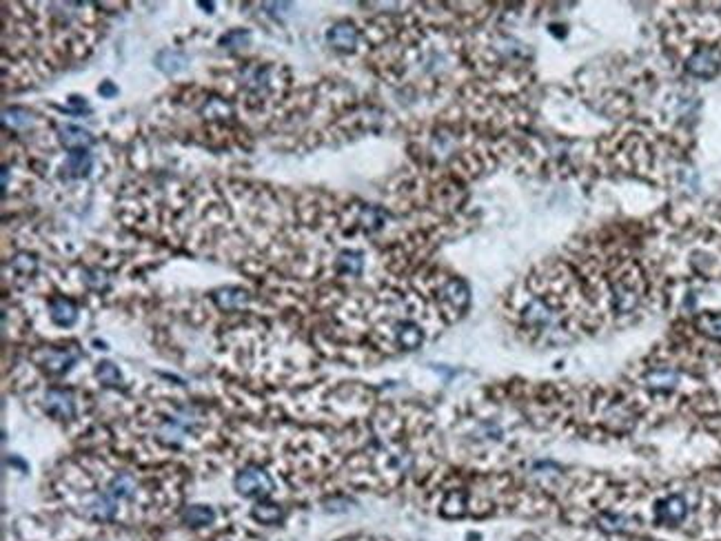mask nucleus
<instances>
[{
    "instance_id": "nucleus-6",
    "label": "nucleus",
    "mask_w": 721,
    "mask_h": 541,
    "mask_svg": "<svg viewBox=\"0 0 721 541\" xmlns=\"http://www.w3.org/2000/svg\"><path fill=\"white\" fill-rule=\"evenodd\" d=\"M73 362H76V353H73V350H67V348H47V350H40L38 353V364L49 375L67 373Z\"/></svg>"
},
{
    "instance_id": "nucleus-17",
    "label": "nucleus",
    "mask_w": 721,
    "mask_h": 541,
    "mask_svg": "<svg viewBox=\"0 0 721 541\" xmlns=\"http://www.w3.org/2000/svg\"><path fill=\"white\" fill-rule=\"evenodd\" d=\"M3 122L7 129H24L34 122V113L20 107H11V109H5Z\"/></svg>"
},
{
    "instance_id": "nucleus-21",
    "label": "nucleus",
    "mask_w": 721,
    "mask_h": 541,
    "mask_svg": "<svg viewBox=\"0 0 721 541\" xmlns=\"http://www.w3.org/2000/svg\"><path fill=\"white\" fill-rule=\"evenodd\" d=\"M444 297L449 299L455 309H462V306H466V302H468V288H466L464 282L451 280L449 284H446V288H444Z\"/></svg>"
},
{
    "instance_id": "nucleus-14",
    "label": "nucleus",
    "mask_w": 721,
    "mask_h": 541,
    "mask_svg": "<svg viewBox=\"0 0 721 541\" xmlns=\"http://www.w3.org/2000/svg\"><path fill=\"white\" fill-rule=\"evenodd\" d=\"M395 342L400 344L402 348H408V350H413L422 344V339H424V333L419 331V326L413 324V322H400V324H395Z\"/></svg>"
},
{
    "instance_id": "nucleus-4",
    "label": "nucleus",
    "mask_w": 721,
    "mask_h": 541,
    "mask_svg": "<svg viewBox=\"0 0 721 541\" xmlns=\"http://www.w3.org/2000/svg\"><path fill=\"white\" fill-rule=\"evenodd\" d=\"M43 406L45 413L52 415L54 420H71L76 415V399L67 388H49L45 393Z\"/></svg>"
},
{
    "instance_id": "nucleus-25",
    "label": "nucleus",
    "mask_w": 721,
    "mask_h": 541,
    "mask_svg": "<svg viewBox=\"0 0 721 541\" xmlns=\"http://www.w3.org/2000/svg\"><path fill=\"white\" fill-rule=\"evenodd\" d=\"M697 324L706 335L721 339V316H715V313H704V316L697 320Z\"/></svg>"
},
{
    "instance_id": "nucleus-3",
    "label": "nucleus",
    "mask_w": 721,
    "mask_h": 541,
    "mask_svg": "<svg viewBox=\"0 0 721 541\" xmlns=\"http://www.w3.org/2000/svg\"><path fill=\"white\" fill-rule=\"evenodd\" d=\"M82 512L91 521H111L118 512V501L109 493H91L82 499Z\"/></svg>"
},
{
    "instance_id": "nucleus-15",
    "label": "nucleus",
    "mask_w": 721,
    "mask_h": 541,
    "mask_svg": "<svg viewBox=\"0 0 721 541\" xmlns=\"http://www.w3.org/2000/svg\"><path fill=\"white\" fill-rule=\"evenodd\" d=\"M329 43L335 49H342V52H351L357 43V31L351 24H335V27L327 34Z\"/></svg>"
},
{
    "instance_id": "nucleus-16",
    "label": "nucleus",
    "mask_w": 721,
    "mask_h": 541,
    "mask_svg": "<svg viewBox=\"0 0 721 541\" xmlns=\"http://www.w3.org/2000/svg\"><path fill=\"white\" fill-rule=\"evenodd\" d=\"M182 521L191 528H205V526L216 521V510L211 506H205V504H195V506H189L182 512Z\"/></svg>"
},
{
    "instance_id": "nucleus-22",
    "label": "nucleus",
    "mask_w": 721,
    "mask_h": 541,
    "mask_svg": "<svg viewBox=\"0 0 721 541\" xmlns=\"http://www.w3.org/2000/svg\"><path fill=\"white\" fill-rule=\"evenodd\" d=\"M96 377L105 386H120L122 384V375H120L116 364H111V362H101V364H98V366H96Z\"/></svg>"
},
{
    "instance_id": "nucleus-13",
    "label": "nucleus",
    "mask_w": 721,
    "mask_h": 541,
    "mask_svg": "<svg viewBox=\"0 0 721 541\" xmlns=\"http://www.w3.org/2000/svg\"><path fill=\"white\" fill-rule=\"evenodd\" d=\"M248 299H251V295L238 286H227L214 293V302L225 311H238L248 304Z\"/></svg>"
},
{
    "instance_id": "nucleus-8",
    "label": "nucleus",
    "mask_w": 721,
    "mask_h": 541,
    "mask_svg": "<svg viewBox=\"0 0 721 541\" xmlns=\"http://www.w3.org/2000/svg\"><path fill=\"white\" fill-rule=\"evenodd\" d=\"M49 318L56 326H62V329H69V326L76 324L78 320V306L73 304L69 297H52L49 302Z\"/></svg>"
},
{
    "instance_id": "nucleus-10",
    "label": "nucleus",
    "mask_w": 721,
    "mask_h": 541,
    "mask_svg": "<svg viewBox=\"0 0 721 541\" xmlns=\"http://www.w3.org/2000/svg\"><path fill=\"white\" fill-rule=\"evenodd\" d=\"M107 493L116 501H120V499L129 501L135 497V493H138V482H135V477L129 473H116L107 484Z\"/></svg>"
},
{
    "instance_id": "nucleus-28",
    "label": "nucleus",
    "mask_w": 721,
    "mask_h": 541,
    "mask_svg": "<svg viewBox=\"0 0 721 541\" xmlns=\"http://www.w3.org/2000/svg\"><path fill=\"white\" fill-rule=\"evenodd\" d=\"M98 91H101V96H105V98H114V96H118V87L111 80H105L101 87H98Z\"/></svg>"
},
{
    "instance_id": "nucleus-18",
    "label": "nucleus",
    "mask_w": 721,
    "mask_h": 541,
    "mask_svg": "<svg viewBox=\"0 0 721 541\" xmlns=\"http://www.w3.org/2000/svg\"><path fill=\"white\" fill-rule=\"evenodd\" d=\"M362 264H364L362 255H359L357 251H344V253H340L338 262H335V269L342 275H359Z\"/></svg>"
},
{
    "instance_id": "nucleus-20",
    "label": "nucleus",
    "mask_w": 721,
    "mask_h": 541,
    "mask_svg": "<svg viewBox=\"0 0 721 541\" xmlns=\"http://www.w3.org/2000/svg\"><path fill=\"white\" fill-rule=\"evenodd\" d=\"M248 43H251V31L246 29H231L220 38V47L231 49V52H238V49L246 47Z\"/></svg>"
},
{
    "instance_id": "nucleus-7",
    "label": "nucleus",
    "mask_w": 721,
    "mask_h": 541,
    "mask_svg": "<svg viewBox=\"0 0 721 541\" xmlns=\"http://www.w3.org/2000/svg\"><path fill=\"white\" fill-rule=\"evenodd\" d=\"M686 514H688L686 499L679 497V495H670V497H666L664 501L657 504V519H660L662 524H666V526L681 524L683 519H686Z\"/></svg>"
},
{
    "instance_id": "nucleus-2",
    "label": "nucleus",
    "mask_w": 721,
    "mask_h": 541,
    "mask_svg": "<svg viewBox=\"0 0 721 541\" xmlns=\"http://www.w3.org/2000/svg\"><path fill=\"white\" fill-rule=\"evenodd\" d=\"M195 429V417H191L189 413H178L167 417L158 429V439L165 442L167 446H182L186 435Z\"/></svg>"
},
{
    "instance_id": "nucleus-5",
    "label": "nucleus",
    "mask_w": 721,
    "mask_h": 541,
    "mask_svg": "<svg viewBox=\"0 0 721 541\" xmlns=\"http://www.w3.org/2000/svg\"><path fill=\"white\" fill-rule=\"evenodd\" d=\"M721 67V54L715 47H701L697 49L686 62V69L697 75V78H713Z\"/></svg>"
},
{
    "instance_id": "nucleus-26",
    "label": "nucleus",
    "mask_w": 721,
    "mask_h": 541,
    "mask_svg": "<svg viewBox=\"0 0 721 541\" xmlns=\"http://www.w3.org/2000/svg\"><path fill=\"white\" fill-rule=\"evenodd\" d=\"M11 267H14V271H18L20 275H29V273L36 271V267H38V260H36L34 255H29V253H20V255L14 258Z\"/></svg>"
},
{
    "instance_id": "nucleus-9",
    "label": "nucleus",
    "mask_w": 721,
    "mask_h": 541,
    "mask_svg": "<svg viewBox=\"0 0 721 541\" xmlns=\"http://www.w3.org/2000/svg\"><path fill=\"white\" fill-rule=\"evenodd\" d=\"M58 140L69 151H87L94 144V135L82 127H76V124H65L58 129Z\"/></svg>"
},
{
    "instance_id": "nucleus-1",
    "label": "nucleus",
    "mask_w": 721,
    "mask_h": 541,
    "mask_svg": "<svg viewBox=\"0 0 721 541\" xmlns=\"http://www.w3.org/2000/svg\"><path fill=\"white\" fill-rule=\"evenodd\" d=\"M235 490L246 499H265L273 493V480L262 468H244L235 475Z\"/></svg>"
},
{
    "instance_id": "nucleus-24",
    "label": "nucleus",
    "mask_w": 721,
    "mask_h": 541,
    "mask_svg": "<svg viewBox=\"0 0 721 541\" xmlns=\"http://www.w3.org/2000/svg\"><path fill=\"white\" fill-rule=\"evenodd\" d=\"M202 113H205L207 118L222 120V118H229L231 113H233V109H231V105H229V103H225V100H222V98H211L209 103L205 105Z\"/></svg>"
},
{
    "instance_id": "nucleus-19",
    "label": "nucleus",
    "mask_w": 721,
    "mask_h": 541,
    "mask_svg": "<svg viewBox=\"0 0 721 541\" xmlns=\"http://www.w3.org/2000/svg\"><path fill=\"white\" fill-rule=\"evenodd\" d=\"M646 382H648V386L655 388V391H670V388L677 386L679 377L675 371H653L646 377Z\"/></svg>"
},
{
    "instance_id": "nucleus-11",
    "label": "nucleus",
    "mask_w": 721,
    "mask_h": 541,
    "mask_svg": "<svg viewBox=\"0 0 721 541\" xmlns=\"http://www.w3.org/2000/svg\"><path fill=\"white\" fill-rule=\"evenodd\" d=\"M91 165H94V160H91V154L89 151H69L67 154V160H65V173L67 178L71 180H80V178H87L91 171Z\"/></svg>"
},
{
    "instance_id": "nucleus-12",
    "label": "nucleus",
    "mask_w": 721,
    "mask_h": 541,
    "mask_svg": "<svg viewBox=\"0 0 721 541\" xmlns=\"http://www.w3.org/2000/svg\"><path fill=\"white\" fill-rule=\"evenodd\" d=\"M156 67L167 75H176L189 67V56L178 52V49H163L156 56Z\"/></svg>"
},
{
    "instance_id": "nucleus-27",
    "label": "nucleus",
    "mask_w": 721,
    "mask_h": 541,
    "mask_svg": "<svg viewBox=\"0 0 721 541\" xmlns=\"http://www.w3.org/2000/svg\"><path fill=\"white\" fill-rule=\"evenodd\" d=\"M84 282L89 288H94V291H105V288L109 286V278L103 273V271H91V273H87L84 275Z\"/></svg>"
},
{
    "instance_id": "nucleus-23",
    "label": "nucleus",
    "mask_w": 721,
    "mask_h": 541,
    "mask_svg": "<svg viewBox=\"0 0 721 541\" xmlns=\"http://www.w3.org/2000/svg\"><path fill=\"white\" fill-rule=\"evenodd\" d=\"M253 517L262 524H278L282 519V508L278 504H258L253 508Z\"/></svg>"
}]
</instances>
